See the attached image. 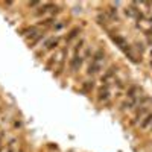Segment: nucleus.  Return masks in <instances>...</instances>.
Instances as JSON below:
<instances>
[{
  "label": "nucleus",
  "mask_w": 152,
  "mask_h": 152,
  "mask_svg": "<svg viewBox=\"0 0 152 152\" xmlns=\"http://www.w3.org/2000/svg\"><path fill=\"white\" fill-rule=\"evenodd\" d=\"M93 87H94V82H93V81H85V82H82L81 90H82L84 93H88V91L93 90Z\"/></svg>",
  "instance_id": "obj_9"
},
{
  "label": "nucleus",
  "mask_w": 152,
  "mask_h": 152,
  "mask_svg": "<svg viewBox=\"0 0 152 152\" xmlns=\"http://www.w3.org/2000/svg\"><path fill=\"white\" fill-rule=\"evenodd\" d=\"M104 66H105V52L102 49H99V50H96V52L91 55V59H90V64H88V70H87V73L88 75H97L100 70L104 69Z\"/></svg>",
  "instance_id": "obj_1"
},
{
  "label": "nucleus",
  "mask_w": 152,
  "mask_h": 152,
  "mask_svg": "<svg viewBox=\"0 0 152 152\" xmlns=\"http://www.w3.org/2000/svg\"><path fill=\"white\" fill-rule=\"evenodd\" d=\"M97 99H99V102H102V104H108L110 100L113 99L111 87H108V85H100V88L97 90Z\"/></svg>",
  "instance_id": "obj_3"
},
{
  "label": "nucleus",
  "mask_w": 152,
  "mask_h": 152,
  "mask_svg": "<svg viewBox=\"0 0 152 152\" xmlns=\"http://www.w3.org/2000/svg\"><path fill=\"white\" fill-rule=\"evenodd\" d=\"M64 28H66V21H58L56 20V23L53 24V29L55 31H62Z\"/></svg>",
  "instance_id": "obj_10"
},
{
  "label": "nucleus",
  "mask_w": 152,
  "mask_h": 152,
  "mask_svg": "<svg viewBox=\"0 0 152 152\" xmlns=\"http://www.w3.org/2000/svg\"><path fill=\"white\" fill-rule=\"evenodd\" d=\"M125 94H126V99H138L143 96V90L138 85H129L128 90L125 91Z\"/></svg>",
  "instance_id": "obj_5"
},
{
  "label": "nucleus",
  "mask_w": 152,
  "mask_h": 152,
  "mask_svg": "<svg viewBox=\"0 0 152 152\" xmlns=\"http://www.w3.org/2000/svg\"><path fill=\"white\" fill-rule=\"evenodd\" d=\"M79 34H81V29H79V28H75V29H72V31L69 32V35L66 37V41H67V43H70V41L73 40V38H76Z\"/></svg>",
  "instance_id": "obj_8"
},
{
  "label": "nucleus",
  "mask_w": 152,
  "mask_h": 152,
  "mask_svg": "<svg viewBox=\"0 0 152 152\" xmlns=\"http://www.w3.org/2000/svg\"><path fill=\"white\" fill-rule=\"evenodd\" d=\"M138 126H140L142 129H152V111L148 114V116L138 123Z\"/></svg>",
  "instance_id": "obj_7"
},
{
  "label": "nucleus",
  "mask_w": 152,
  "mask_h": 152,
  "mask_svg": "<svg viewBox=\"0 0 152 152\" xmlns=\"http://www.w3.org/2000/svg\"><path fill=\"white\" fill-rule=\"evenodd\" d=\"M151 113V105H142V107H138L135 111H134V117H132V123L138 125L140 123L148 114Z\"/></svg>",
  "instance_id": "obj_4"
},
{
  "label": "nucleus",
  "mask_w": 152,
  "mask_h": 152,
  "mask_svg": "<svg viewBox=\"0 0 152 152\" xmlns=\"http://www.w3.org/2000/svg\"><path fill=\"white\" fill-rule=\"evenodd\" d=\"M117 72H119V69H117L116 66H113V67L107 69V70L104 72V75L100 76V82H102V85H108V87H111L113 82L117 79Z\"/></svg>",
  "instance_id": "obj_2"
},
{
  "label": "nucleus",
  "mask_w": 152,
  "mask_h": 152,
  "mask_svg": "<svg viewBox=\"0 0 152 152\" xmlns=\"http://www.w3.org/2000/svg\"><path fill=\"white\" fill-rule=\"evenodd\" d=\"M58 46H59V37H49L43 44V49L44 50H52V49H56Z\"/></svg>",
  "instance_id": "obj_6"
}]
</instances>
